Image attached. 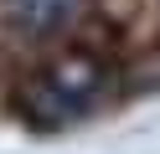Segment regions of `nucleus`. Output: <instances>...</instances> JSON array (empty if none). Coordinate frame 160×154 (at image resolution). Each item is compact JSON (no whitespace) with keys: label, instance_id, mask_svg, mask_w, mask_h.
Wrapping results in <instances>:
<instances>
[{"label":"nucleus","instance_id":"1","mask_svg":"<svg viewBox=\"0 0 160 154\" xmlns=\"http://www.w3.org/2000/svg\"><path fill=\"white\" fill-rule=\"evenodd\" d=\"M103 92V67L93 57H67L57 67H47V77L26 92V108H31L36 123H62V118H78L88 113Z\"/></svg>","mask_w":160,"mask_h":154},{"label":"nucleus","instance_id":"2","mask_svg":"<svg viewBox=\"0 0 160 154\" xmlns=\"http://www.w3.org/2000/svg\"><path fill=\"white\" fill-rule=\"evenodd\" d=\"M16 16H21V26H26V31L47 36V31L67 26V21L78 16V0H16Z\"/></svg>","mask_w":160,"mask_h":154}]
</instances>
